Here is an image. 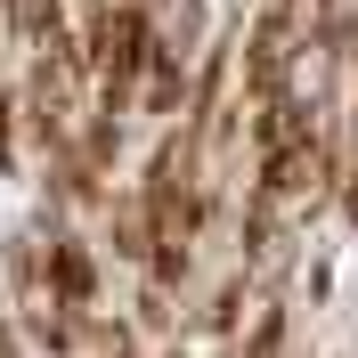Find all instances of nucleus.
<instances>
[{
    "label": "nucleus",
    "mask_w": 358,
    "mask_h": 358,
    "mask_svg": "<svg viewBox=\"0 0 358 358\" xmlns=\"http://www.w3.org/2000/svg\"><path fill=\"white\" fill-rule=\"evenodd\" d=\"M277 342H285V317L268 310L261 326H252V350H245V358H277Z\"/></svg>",
    "instance_id": "2"
},
{
    "label": "nucleus",
    "mask_w": 358,
    "mask_h": 358,
    "mask_svg": "<svg viewBox=\"0 0 358 358\" xmlns=\"http://www.w3.org/2000/svg\"><path fill=\"white\" fill-rule=\"evenodd\" d=\"M342 203H350V220H358V163H350V187H342Z\"/></svg>",
    "instance_id": "3"
},
{
    "label": "nucleus",
    "mask_w": 358,
    "mask_h": 358,
    "mask_svg": "<svg viewBox=\"0 0 358 358\" xmlns=\"http://www.w3.org/2000/svg\"><path fill=\"white\" fill-rule=\"evenodd\" d=\"M350 147H358V90H350Z\"/></svg>",
    "instance_id": "4"
},
{
    "label": "nucleus",
    "mask_w": 358,
    "mask_h": 358,
    "mask_svg": "<svg viewBox=\"0 0 358 358\" xmlns=\"http://www.w3.org/2000/svg\"><path fill=\"white\" fill-rule=\"evenodd\" d=\"M90 285H98V277H90V252L82 245H49V293L66 301V317L90 310Z\"/></svg>",
    "instance_id": "1"
}]
</instances>
